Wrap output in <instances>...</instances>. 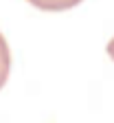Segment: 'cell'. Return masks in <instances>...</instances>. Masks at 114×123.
Instances as JSON below:
<instances>
[{
	"instance_id": "obj_1",
	"label": "cell",
	"mask_w": 114,
	"mask_h": 123,
	"mask_svg": "<svg viewBox=\"0 0 114 123\" xmlns=\"http://www.w3.org/2000/svg\"><path fill=\"white\" fill-rule=\"evenodd\" d=\"M29 2L42 11H66L77 7L81 0H29Z\"/></svg>"
},
{
	"instance_id": "obj_2",
	"label": "cell",
	"mask_w": 114,
	"mask_h": 123,
	"mask_svg": "<svg viewBox=\"0 0 114 123\" xmlns=\"http://www.w3.org/2000/svg\"><path fill=\"white\" fill-rule=\"evenodd\" d=\"M9 70H11V53H9V44L0 33V88H2L9 79Z\"/></svg>"
},
{
	"instance_id": "obj_3",
	"label": "cell",
	"mask_w": 114,
	"mask_h": 123,
	"mask_svg": "<svg viewBox=\"0 0 114 123\" xmlns=\"http://www.w3.org/2000/svg\"><path fill=\"white\" fill-rule=\"evenodd\" d=\"M105 51H108V55H110V57L114 59V37H112V40L108 42V49H105Z\"/></svg>"
}]
</instances>
